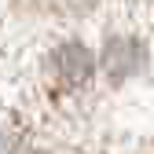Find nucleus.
I'll return each instance as SVG.
<instances>
[{"instance_id":"nucleus-1","label":"nucleus","mask_w":154,"mask_h":154,"mask_svg":"<svg viewBox=\"0 0 154 154\" xmlns=\"http://www.w3.org/2000/svg\"><path fill=\"white\" fill-rule=\"evenodd\" d=\"M143 66V48L136 41H128V37H110L106 48H103V70L110 81H125L132 77Z\"/></svg>"},{"instance_id":"nucleus-2","label":"nucleus","mask_w":154,"mask_h":154,"mask_svg":"<svg viewBox=\"0 0 154 154\" xmlns=\"http://www.w3.org/2000/svg\"><path fill=\"white\" fill-rule=\"evenodd\" d=\"M51 66H55V73H59V81L73 88V85H85L88 77H92L95 59H92V51H88L85 44L70 41V44H63L59 51L51 55Z\"/></svg>"}]
</instances>
